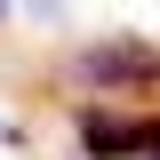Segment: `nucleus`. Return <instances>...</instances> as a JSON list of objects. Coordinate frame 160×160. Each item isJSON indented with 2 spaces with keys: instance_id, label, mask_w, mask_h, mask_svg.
Wrapping results in <instances>:
<instances>
[{
  "instance_id": "f03ea898",
  "label": "nucleus",
  "mask_w": 160,
  "mask_h": 160,
  "mask_svg": "<svg viewBox=\"0 0 160 160\" xmlns=\"http://www.w3.org/2000/svg\"><path fill=\"white\" fill-rule=\"evenodd\" d=\"M144 72H152V56H104V48L80 56V80H104V88L112 80H144Z\"/></svg>"
},
{
  "instance_id": "f257e3e1",
  "label": "nucleus",
  "mask_w": 160,
  "mask_h": 160,
  "mask_svg": "<svg viewBox=\"0 0 160 160\" xmlns=\"http://www.w3.org/2000/svg\"><path fill=\"white\" fill-rule=\"evenodd\" d=\"M80 144L96 160H136V152H152V120H136V128H120L104 104H80Z\"/></svg>"
}]
</instances>
